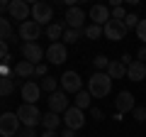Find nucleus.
Returning a JSON list of instances; mask_svg holds the SVG:
<instances>
[{
	"label": "nucleus",
	"instance_id": "obj_1",
	"mask_svg": "<svg viewBox=\"0 0 146 137\" xmlns=\"http://www.w3.org/2000/svg\"><path fill=\"white\" fill-rule=\"evenodd\" d=\"M112 91V79L107 76V71H95L88 79V93L93 98H105Z\"/></svg>",
	"mask_w": 146,
	"mask_h": 137
},
{
	"label": "nucleus",
	"instance_id": "obj_2",
	"mask_svg": "<svg viewBox=\"0 0 146 137\" xmlns=\"http://www.w3.org/2000/svg\"><path fill=\"white\" fill-rule=\"evenodd\" d=\"M17 118H20L22 127H36L39 122H42V113H39V108L29 105V103H22V105L17 108Z\"/></svg>",
	"mask_w": 146,
	"mask_h": 137
},
{
	"label": "nucleus",
	"instance_id": "obj_3",
	"mask_svg": "<svg viewBox=\"0 0 146 137\" xmlns=\"http://www.w3.org/2000/svg\"><path fill=\"white\" fill-rule=\"evenodd\" d=\"M58 86L63 93H78L83 91V79L78 71H63V76H58Z\"/></svg>",
	"mask_w": 146,
	"mask_h": 137
},
{
	"label": "nucleus",
	"instance_id": "obj_4",
	"mask_svg": "<svg viewBox=\"0 0 146 137\" xmlns=\"http://www.w3.org/2000/svg\"><path fill=\"white\" fill-rule=\"evenodd\" d=\"M32 20L36 22V25H51V20H54V5H49V3H34L32 5Z\"/></svg>",
	"mask_w": 146,
	"mask_h": 137
},
{
	"label": "nucleus",
	"instance_id": "obj_5",
	"mask_svg": "<svg viewBox=\"0 0 146 137\" xmlns=\"http://www.w3.org/2000/svg\"><path fill=\"white\" fill-rule=\"evenodd\" d=\"M20 118L17 113H3L0 115V137H15L20 130Z\"/></svg>",
	"mask_w": 146,
	"mask_h": 137
},
{
	"label": "nucleus",
	"instance_id": "obj_6",
	"mask_svg": "<svg viewBox=\"0 0 146 137\" xmlns=\"http://www.w3.org/2000/svg\"><path fill=\"white\" fill-rule=\"evenodd\" d=\"M63 125H66L68 130H80V127H85V110L71 105L63 113Z\"/></svg>",
	"mask_w": 146,
	"mask_h": 137
},
{
	"label": "nucleus",
	"instance_id": "obj_7",
	"mask_svg": "<svg viewBox=\"0 0 146 137\" xmlns=\"http://www.w3.org/2000/svg\"><path fill=\"white\" fill-rule=\"evenodd\" d=\"M63 22L68 25V30H80V32H83V30H85V25H83V22H85L83 7H78V5H76V7H68V10H66V17H63Z\"/></svg>",
	"mask_w": 146,
	"mask_h": 137
},
{
	"label": "nucleus",
	"instance_id": "obj_8",
	"mask_svg": "<svg viewBox=\"0 0 146 137\" xmlns=\"http://www.w3.org/2000/svg\"><path fill=\"white\" fill-rule=\"evenodd\" d=\"M7 12H10L12 20H20V25H22V22L29 20V15H32V5H27L25 0H12L10 5H7Z\"/></svg>",
	"mask_w": 146,
	"mask_h": 137
},
{
	"label": "nucleus",
	"instance_id": "obj_9",
	"mask_svg": "<svg viewBox=\"0 0 146 137\" xmlns=\"http://www.w3.org/2000/svg\"><path fill=\"white\" fill-rule=\"evenodd\" d=\"M20 49H22V59H25V61L34 64V66H36V64H42V59H44V49L39 47L36 42H29V44L22 42Z\"/></svg>",
	"mask_w": 146,
	"mask_h": 137
},
{
	"label": "nucleus",
	"instance_id": "obj_10",
	"mask_svg": "<svg viewBox=\"0 0 146 137\" xmlns=\"http://www.w3.org/2000/svg\"><path fill=\"white\" fill-rule=\"evenodd\" d=\"M20 39H25V44H29V42H36L39 39V34H42V25H36L34 20H27V22H22L20 25Z\"/></svg>",
	"mask_w": 146,
	"mask_h": 137
},
{
	"label": "nucleus",
	"instance_id": "obj_11",
	"mask_svg": "<svg viewBox=\"0 0 146 137\" xmlns=\"http://www.w3.org/2000/svg\"><path fill=\"white\" fill-rule=\"evenodd\" d=\"M46 59H49V64H54V66H61V64L68 59L66 44H63V42H54V44H49V49H46Z\"/></svg>",
	"mask_w": 146,
	"mask_h": 137
},
{
	"label": "nucleus",
	"instance_id": "obj_12",
	"mask_svg": "<svg viewBox=\"0 0 146 137\" xmlns=\"http://www.w3.org/2000/svg\"><path fill=\"white\" fill-rule=\"evenodd\" d=\"M88 17H90V22H93V25L105 27L110 20H112V10H110L107 5H100V3H98V5H93V7H90Z\"/></svg>",
	"mask_w": 146,
	"mask_h": 137
},
{
	"label": "nucleus",
	"instance_id": "obj_13",
	"mask_svg": "<svg viewBox=\"0 0 146 137\" xmlns=\"http://www.w3.org/2000/svg\"><path fill=\"white\" fill-rule=\"evenodd\" d=\"M127 25L124 22H117V20H110L107 25H105V37L110 39V42H119V39L127 37Z\"/></svg>",
	"mask_w": 146,
	"mask_h": 137
},
{
	"label": "nucleus",
	"instance_id": "obj_14",
	"mask_svg": "<svg viewBox=\"0 0 146 137\" xmlns=\"http://www.w3.org/2000/svg\"><path fill=\"white\" fill-rule=\"evenodd\" d=\"M22 98H25V103H29V105H36V100L42 98V86L36 83V81H25V86L20 88Z\"/></svg>",
	"mask_w": 146,
	"mask_h": 137
},
{
	"label": "nucleus",
	"instance_id": "obj_15",
	"mask_svg": "<svg viewBox=\"0 0 146 137\" xmlns=\"http://www.w3.org/2000/svg\"><path fill=\"white\" fill-rule=\"evenodd\" d=\"M115 108H117V113H131L136 108V103H134V93L131 91H119L117 93V98H115Z\"/></svg>",
	"mask_w": 146,
	"mask_h": 137
},
{
	"label": "nucleus",
	"instance_id": "obj_16",
	"mask_svg": "<svg viewBox=\"0 0 146 137\" xmlns=\"http://www.w3.org/2000/svg\"><path fill=\"white\" fill-rule=\"evenodd\" d=\"M68 108H71V105H68V98H66V93H63V91H56V93L49 95V110H51V113L63 115Z\"/></svg>",
	"mask_w": 146,
	"mask_h": 137
},
{
	"label": "nucleus",
	"instance_id": "obj_17",
	"mask_svg": "<svg viewBox=\"0 0 146 137\" xmlns=\"http://www.w3.org/2000/svg\"><path fill=\"white\" fill-rule=\"evenodd\" d=\"M12 76H15L17 81H22V79H32L34 76V64H29V61H17L15 66H12Z\"/></svg>",
	"mask_w": 146,
	"mask_h": 137
},
{
	"label": "nucleus",
	"instance_id": "obj_18",
	"mask_svg": "<svg viewBox=\"0 0 146 137\" xmlns=\"http://www.w3.org/2000/svg\"><path fill=\"white\" fill-rule=\"evenodd\" d=\"M127 79H129V81H144L146 79V64L134 59V61L127 66Z\"/></svg>",
	"mask_w": 146,
	"mask_h": 137
},
{
	"label": "nucleus",
	"instance_id": "obj_19",
	"mask_svg": "<svg viewBox=\"0 0 146 137\" xmlns=\"http://www.w3.org/2000/svg\"><path fill=\"white\" fill-rule=\"evenodd\" d=\"M63 122V118H58V113H44L42 115V125H44V130H58V125Z\"/></svg>",
	"mask_w": 146,
	"mask_h": 137
},
{
	"label": "nucleus",
	"instance_id": "obj_20",
	"mask_svg": "<svg viewBox=\"0 0 146 137\" xmlns=\"http://www.w3.org/2000/svg\"><path fill=\"white\" fill-rule=\"evenodd\" d=\"M63 25H66V22H51V25L46 27V37L51 39V44L58 42V39L63 37V32H66V27H63Z\"/></svg>",
	"mask_w": 146,
	"mask_h": 137
},
{
	"label": "nucleus",
	"instance_id": "obj_21",
	"mask_svg": "<svg viewBox=\"0 0 146 137\" xmlns=\"http://www.w3.org/2000/svg\"><path fill=\"white\" fill-rule=\"evenodd\" d=\"M107 76H110L112 81H115V79H124V76H127V66H124L122 61H110Z\"/></svg>",
	"mask_w": 146,
	"mask_h": 137
},
{
	"label": "nucleus",
	"instance_id": "obj_22",
	"mask_svg": "<svg viewBox=\"0 0 146 137\" xmlns=\"http://www.w3.org/2000/svg\"><path fill=\"white\" fill-rule=\"evenodd\" d=\"M15 76H0V98H7L15 91Z\"/></svg>",
	"mask_w": 146,
	"mask_h": 137
},
{
	"label": "nucleus",
	"instance_id": "obj_23",
	"mask_svg": "<svg viewBox=\"0 0 146 137\" xmlns=\"http://www.w3.org/2000/svg\"><path fill=\"white\" fill-rule=\"evenodd\" d=\"M90 103H93V95H90L88 91H78V93H76V98H73V105L80 108V110H88Z\"/></svg>",
	"mask_w": 146,
	"mask_h": 137
},
{
	"label": "nucleus",
	"instance_id": "obj_24",
	"mask_svg": "<svg viewBox=\"0 0 146 137\" xmlns=\"http://www.w3.org/2000/svg\"><path fill=\"white\" fill-rule=\"evenodd\" d=\"M83 34H85L88 39H100V37L105 34V27H100V25H93V22H90V25H85Z\"/></svg>",
	"mask_w": 146,
	"mask_h": 137
},
{
	"label": "nucleus",
	"instance_id": "obj_25",
	"mask_svg": "<svg viewBox=\"0 0 146 137\" xmlns=\"http://www.w3.org/2000/svg\"><path fill=\"white\" fill-rule=\"evenodd\" d=\"M12 34H15V32H12V25H10V20L0 17V39H3V42H7V39H10Z\"/></svg>",
	"mask_w": 146,
	"mask_h": 137
},
{
	"label": "nucleus",
	"instance_id": "obj_26",
	"mask_svg": "<svg viewBox=\"0 0 146 137\" xmlns=\"http://www.w3.org/2000/svg\"><path fill=\"white\" fill-rule=\"evenodd\" d=\"M39 86H42V91H46V93L51 95V93H56V91H58V79L46 76V79H42V83H39Z\"/></svg>",
	"mask_w": 146,
	"mask_h": 137
},
{
	"label": "nucleus",
	"instance_id": "obj_27",
	"mask_svg": "<svg viewBox=\"0 0 146 137\" xmlns=\"http://www.w3.org/2000/svg\"><path fill=\"white\" fill-rule=\"evenodd\" d=\"M80 37H83V32H80V30H66V32H63V44H66V47H68V44H76V42H78V39Z\"/></svg>",
	"mask_w": 146,
	"mask_h": 137
},
{
	"label": "nucleus",
	"instance_id": "obj_28",
	"mask_svg": "<svg viewBox=\"0 0 146 137\" xmlns=\"http://www.w3.org/2000/svg\"><path fill=\"white\" fill-rule=\"evenodd\" d=\"M110 61H112V59H107V56H105V54H98V56L93 59V66L98 68V71H107Z\"/></svg>",
	"mask_w": 146,
	"mask_h": 137
},
{
	"label": "nucleus",
	"instance_id": "obj_29",
	"mask_svg": "<svg viewBox=\"0 0 146 137\" xmlns=\"http://www.w3.org/2000/svg\"><path fill=\"white\" fill-rule=\"evenodd\" d=\"M127 15H129V12L124 10V5H119V7H112V20H117V22H124V20H127Z\"/></svg>",
	"mask_w": 146,
	"mask_h": 137
},
{
	"label": "nucleus",
	"instance_id": "obj_30",
	"mask_svg": "<svg viewBox=\"0 0 146 137\" xmlns=\"http://www.w3.org/2000/svg\"><path fill=\"white\" fill-rule=\"evenodd\" d=\"M139 22H141V17L134 15V12H129V15H127V20H124V25H127V30H136V27H139Z\"/></svg>",
	"mask_w": 146,
	"mask_h": 137
},
{
	"label": "nucleus",
	"instance_id": "obj_31",
	"mask_svg": "<svg viewBox=\"0 0 146 137\" xmlns=\"http://www.w3.org/2000/svg\"><path fill=\"white\" fill-rule=\"evenodd\" d=\"M131 115H134V120L144 122V120H146V105H136L134 110H131Z\"/></svg>",
	"mask_w": 146,
	"mask_h": 137
},
{
	"label": "nucleus",
	"instance_id": "obj_32",
	"mask_svg": "<svg viewBox=\"0 0 146 137\" xmlns=\"http://www.w3.org/2000/svg\"><path fill=\"white\" fill-rule=\"evenodd\" d=\"M46 74H49V66H46L44 61L34 66V76H36V79H46Z\"/></svg>",
	"mask_w": 146,
	"mask_h": 137
},
{
	"label": "nucleus",
	"instance_id": "obj_33",
	"mask_svg": "<svg viewBox=\"0 0 146 137\" xmlns=\"http://www.w3.org/2000/svg\"><path fill=\"white\" fill-rule=\"evenodd\" d=\"M134 32H136V37H139L141 42L146 44V20H144V17H141V22H139V27H136Z\"/></svg>",
	"mask_w": 146,
	"mask_h": 137
},
{
	"label": "nucleus",
	"instance_id": "obj_34",
	"mask_svg": "<svg viewBox=\"0 0 146 137\" xmlns=\"http://www.w3.org/2000/svg\"><path fill=\"white\" fill-rule=\"evenodd\" d=\"M20 137H39V135H36V127H22Z\"/></svg>",
	"mask_w": 146,
	"mask_h": 137
},
{
	"label": "nucleus",
	"instance_id": "obj_35",
	"mask_svg": "<svg viewBox=\"0 0 146 137\" xmlns=\"http://www.w3.org/2000/svg\"><path fill=\"white\" fill-rule=\"evenodd\" d=\"M90 118H93V120H98V122H100V120H102L105 115H102V110H100V108H90Z\"/></svg>",
	"mask_w": 146,
	"mask_h": 137
},
{
	"label": "nucleus",
	"instance_id": "obj_36",
	"mask_svg": "<svg viewBox=\"0 0 146 137\" xmlns=\"http://www.w3.org/2000/svg\"><path fill=\"white\" fill-rule=\"evenodd\" d=\"M7 47H10V44L0 39V59H5V56H7Z\"/></svg>",
	"mask_w": 146,
	"mask_h": 137
},
{
	"label": "nucleus",
	"instance_id": "obj_37",
	"mask_svg": "<svg viewBox=\"0 0 146 137\" xmlns=\"http://www.w3.org/2000/svg\"><path fill=\"white\" fill-rule=\"evenodd\" d=\"M136 61H146V44L139 47V56H136Z\"/></svg>",
	"mask_w": 146,
	"mask_h": 137
},
{
	"label": "nucleus",
	"instance_id": "obj_38",
	"mask_svg": "<svg viewBox=\"0 0 146 137\" xmlns=\"http://www.w3.org/2000/svg\"><path fill=\"white\" fill-rule=\"evenodd\" d=\"M39 137H58V132H56V130H44Z\"/></svg>",
	"mask_w": 146,
	"mask_h": 137
},
{
	"label": "nucleus",
	"instance_id": "obj_39",
	"mask_svg": "<svg viewBox=\"0 0 146 137\" xmlns=\"http://www.w3.org/2000/svg\"><path fill=\"white\" fill-rule=\"evenodd\" d=\"M119 61H122V64H124V66H129V64H131V61H134V59H131V56H129V54H122V59H119Z\"/></svg>",
	"mask_w": 146,
	"mask_h": 137
},
{
	"label": "nucleus",
	"instance_id": "obj_40",
	"mask_svg": "<svg viewBox=\"0 0 146 137\" xmlns=\"http://www.w3.org/2000/svg\"><path fill=\"white\" fill-rule=\"evenodd\" d=\"M61 137H76V130H68V127H66V130H63V135Z\"/></svg>",
	"mask_w": 146,
	"mask_h": 137
},
{
	"label": "nucleus",
	"instance_id": "obj_41",
	"mask_svg": "<svg viewBox=\"0 0 146 137\" xmlns=\"http://www.w3.org/2000/svg\"><path fill=\"white\" fill-rule=\"evenodd\" d=\"M17 39H20V34H12V37L7 39V44H17Z\"/></svg>",
	"mask_w": 146,
	"mask_h": 137
}]
</instances>
